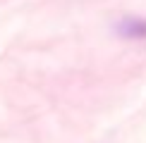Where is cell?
<instances>
[{
	"label": "cell",
	"instance_id": "obj_1",
	"mask_svg": "<svg viewBox=\"0 0 146 143\" xmlns=\"http://www.w3.org/2000/svg\"><path fill=\"white\" fill-rule=\"evenodd\" d=\"M115 31H117V36H122V38L141 41V38H146V19L144 17H125L122 22H117Z\"/></svg>",
	"mask_w": 146,
	"mask_h": 143
}]
</instances>
